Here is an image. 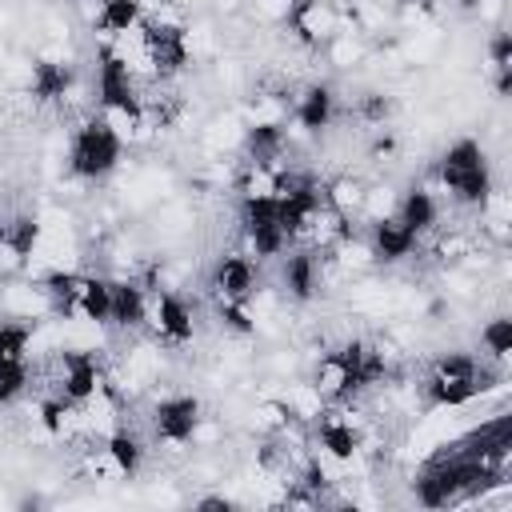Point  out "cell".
<instances>
[{"instance_id":"1","label":"cell","mask_w":512,"mask_h":512,"mask_svg":"<svg viewBox=\"0 0 512 512\" xmlns=\"http://www.w3.org/2000/svg\"><path fill=\"white\" fill-rule=\"evenodd\" d=\"M508 380V368L484 360L480 352L468 348H444L436 356H428L416 388H420V404L424 412H456L476 404L480 396H488L492 388H500Z\"/></svg>"},{"instance_id":"2","label":"cell","mask_w":512,"mask_h":512,"mask_svg":"<svg viewBox=\"0 0 512 512\" xmlns=\"http://www.w3.org/2000/svg\"><path fill=\"white\" fill-rule=\"evenodd\" d=\"M440 200L456 204L460 212H480L488 204V196L496 192V176H492V160L484 152V144L476 136H456L440 148V156L432 160V172L424 180Z\"/></svg>"},{"instance_id":"3","label":"cell","mask_w":512,"mask_h":512,"mask_svg":"<svg viewBox=\"0 0 512 512\" xmlns=\"http://www.w3.org/2000/svg\"><path fill=\"white\" fill-rule=\"evenodd\" d=\"M124 140L100 120V112L92 108V112H84L80 120H76V128H68V136H64V172L72 176V180H80L84 188H92V184H104L108 176H116L120 172V164H124Z\"/></svg>"},{"instance_id":"4","label":"cell","mask_w":512,"mask_h":512,"mask_svg":"<svg viewBox=\"0 0 512 512\" xmlns=\"http://www.w3.org/2000/svg\"><path fill=\"white\" fill-rule=\"evenodd\" d=\"M204 420V400L196 392H152L148 396V440L152 452L184 456L192 448V432Z\"/></svg>"},{"instance_id":"5","label":"cell","mask_w":512,"mask_h":512,"mask_svg":"<svg viewBox=\"0 0 512 512\" xmlns=\"http://www.w3.org/2000/svg\"><path fill=\"white\" fill-rule=\"evenodd\" d=\"M340 124V92L332 80H304L292 88V112H288V140L292 148L320 140L324 132H332Z\"/></svg>"},{"instance_id":"6","label":"cell","mask_w":512,"mask_h":512,"mask_svg":"<svg viewBox=\"0 0 512 512\" xmlns=\"http://www.w3.org/2000/svg\"><path fill=\"white\" fill-rule=\"evenodd\" d=\"M144 332H148L152 340H160L168 352H184V348L196 340V308H192L188 292H184V288L148 284Z\"/></svg>"},{"instance_id":"7","label":"cell","mask_w":512,"mask_h":512,"mask_svg":"<svg viewBox=\"0 0 512 512\" xmlns=\"http://www.w3.org/2000/svg\"><path fill=\"white\" fill-rule=\"evenodd\" d=\"M344 28H348V20H344L340 0H296L292 16L284 24V32L296 40V48H304L312 56H320Z\"/></svg>"},{"instance_id":"8","label":"cell","mask_w":512,"mask_h":512,"mask_svg":"<svg viewBox=\"0 0 512 512\" xmlns=\"http://www.w3.org/2000/svg\"><path fill=\"white\" fill-rule=\"evenodd\" d=\"M276 276H280V296L296 308H308L324 296V252L308 244H292L276 260Z\"/></svg>"},{"instance_id":"9","label":"cell","mask_w":512,"mask_h":512,"mask_svg":"<svg viewBox=\"0 0 512 512\" xmlns=\"http://www.w3.org/2000/svg\"><path fill=\"white\" fill-rule=\"evenodd\" d=\"M260 268H264V264H256V260L244 256L240 248H224V252L208 264L204 288H208L212 300H252L256 288L264 284Z\"/></svg>"},{"instance_id":"10","label":"cell","mask_w":512,"mask_h":512,"mask_svg":"<svg viewBox=\"0 0 512 512\" xmlns=\"http://www.w3.org/2000/svg\"><path fill=\"white\" fill-rule=\"evenodd\" d=\"M88 88H92V108H120V104H136L144 96V84L104 44H96V52H92Z\"/></svg>"},{"instance_id":"11","label":"cell","mask_w":512,"mask_h":512,"mask_svg":"<svg viewBox=\"0 0 512 512\" xmlns=\"http://www.w3.org/2000/svg\"><path fill=\"white\" fill-rule=\"evenodd\" d=\"M364 236H368V248L376 256V268H396V264H408L424 252V240L408 224H400L396 212L384 216V220L364 224Z\"/></svg>"},{"instance_id":"12","label":"cell","mask_w":512,"mask_h":512,"mask_svg":"<svg viewBox=\"0 0 512 512\" xmlns=\"http://www.w3.org/2000/svg\"><path fill=\"white\" fill-rule=\"evenodd\" d=\"M396 220L408 224L420 240H428V236L440 228V220H444V200H440L424 180H412V184L396 196Z\"/></svg>"},{"instance_id":"13","label":"cell","mask_w":512,"mask_h":512,"mask_svg":"<svg viewBox=\"0 0 512 512\" xmlns=\"http://www.w3.org/2000/svg\"><path fill=\"white\" fill-rule=\"evenodd\" d=\"M144 300L148 284L140 276H112V308H108V328L136 336L144 332Z\"/></svg>"},{"instance_id":"14","label":"cell","mask_w":512,"mask_h":512,"mask_svg":"<svg viewBox=\"0 0 512 512\" xmlns=\"http://www.w3.org/2000/svg\"><path fill=\"white\" fill-rule=\"evenodd\" d=\"M284 172L288 164H264V160H236V176H232V196L236 200H276L284 188Z\"/></svg>"},{"instance_id":"15","label":"cell","mask_w":512,"mask_h":512,"mask_svg":"<svg viewBox=\"0 0 512 512\" xmlns=\"http://www.w3.org/2000/svg\"><path fill=\"white\" fill-rule=\"evenodd\" d=\"M364 192H368V180H364L360 172H352V168H340L336 176H324V188H320L324 204H328L336 216H344L348 224H360Z\"/></svg>"},{"instance_id":"16","label":"cell","mask_w":512,"mask_h":512,"mask_svg":"<svg viewBox=\"0 0 512 512\" xmlns=\"http://www.w3.org/2000/svg\"><path fill=\"white\" fill-rule=\"evenodd\" d=\"M144 8H148V0H100L88 20V32L96 36V44H104V40L144 24Z\"/></svg>"},{"instance_id":"17","label":"cell","mask_w":512,"mask_h":512,"mask_svg":"<svg viewBox=\"0 0 512 512\" xmlns=\"http://www.w3.org/2000/svg\"><path fill=\"white\" fill-rule=\"evenodd\" d=\"M480 356L484 360H492V364H500V368H508L512 364V316L508 312H496V316H488L484 324H480Z\"/></svg>"},{"instance_id":"18","label":"cell","mask_w":512,"mask_h":512,"mask_svg":"<svg viewBox=\"0 0 512 512\" xmlns=\"http://www.w3.org/2000/svg\"><path fill=\"white\" fill-rule=\"evenodd\" d=\"M332 68H340V72H348V68H356V64H364L368 60V36L364 32H352V28H344L324 52H320Z\"/></svg>"},{"instance_id":"19","label":"cell","mask_w":512,"mask_h":512,"mask_svg":"<svg viewBox=\"0 0 512 512\" xmlns=\"http://www.w3.org/2000/svg\"><path fill=\"white\" fill-rule=\"evenodd\" d=\"M392 112H396V100H392L388 92H380V88H368V92H360V96L352 100V116H356V124H364V128H388Z\"/></svg>"},{"instance_id":"20","label":"cell","mask_w":512,"mask_h":512,"mask_svg":"<svg viewBox=\"0 0 512 512\" xmlns=\"http://www.w3.org/2000/svg\"><path fill=\"white\" fill-rule=\"evenodd\" d=\"M396 184L392 180H368V192H364V208H360V224H372V220H384L396 212Z\"/></svg>"},{"instance_id":"21","label":"cell","mask_w":512,"mask_h":512,"mask_svg":"<svg viewBox=\"0 0 512 512\" xmlns=\"http://www.w3.org/2000/svg\"><path fill=\"white\" fill-rule=\"evenodd\" d=\"M292 8H296V0H244V12H248L260 28H272V32H284Z\"/></svg>"},{"instance_id":"22","label":"cell","mask_w":512,"mask_h":512,"mask_svg":"<svg viewBox=\"0 0 512 512\" xmlns=\"http://www.w3.org/2000/svg\"><path fill=\"white\" fill-rule=\"evenodd\" d=\"M484 56H488L492 76H512V36H508V28H492L488 32Z\"/></svg>"},{"instance_id":"23","label":"cell","mask_w":512,"mask_h":512,"mask_svg":"<svg viewBox=\"0 0 512 512\" xmlns=\"http://www.w3.org/2000/svg\"><path fill=\"white\" fill-rule=\"evenodd\" d=\"M436 8H440V0H396V4H392L396 20H400V24H408V28H416V24L432 20V16H436Z\"/></svg>"},{"instance_id":"24","label":"cell","mask_w":512,"mask_h":512,"mask_svg":"<svg viewBox=\"0 0 512 512\" xmlns=\"http://www.w3.org/2000/svg\"><path fill=\"white\" fill-rule=\"evenodd\" d=\"M452 4H456V8H464V12H476V4H480V0H452Z\"/></svg>"}]
</instances>
